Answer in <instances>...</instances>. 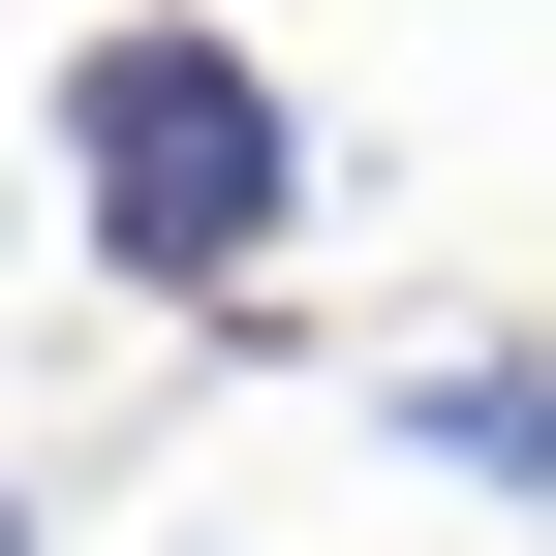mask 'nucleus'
<instances>
[{
	"label": "nucleus",
	"instance_id": "obj_1",
	"mask_svg": "<svg viewBox=\"0 0 556 556\" xmlns=\"http://www.w3.org/2000/svg\"><path fill=\"white\" fill-rule=\"evenodd\" d=\"M31 155H62V248L124 278V309H186V340H248V278L309 248V93L217 31V0H124V31H62V93H31Z\"/></svg>",
	"mask_w": 556,
	"mask_h": 556
},
{
	"label": "nucleus",
	"instance_id": "obj_2",
	"mask_svg": "<svg viewBox=\"0 0 556 556\" xmlns=\"http://www.w3.org/2000/svg\"><path fill=\"white\" fill-rule=\"evenodd\" d=\"M371 464H433V495H495V526H556V340H371Z\"/></svg>",
	"mask_w": 556,
	"mask_h": 556
},
{
	"label": "nucleus",
	"instance_id": "obj_3",
	"mask_svg": "<svg viewBox=\"0 0 556 556\" xmlns=\"http://www.w3.org/2000/svg\"><path fill=\"white\" fill-rule=\"evenodd\" d=\"M0 556H31V464H0Z\"/></svg>",
	"mask_w": 556,
	"mask_h": 556
}]
</instances>
